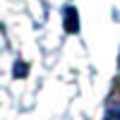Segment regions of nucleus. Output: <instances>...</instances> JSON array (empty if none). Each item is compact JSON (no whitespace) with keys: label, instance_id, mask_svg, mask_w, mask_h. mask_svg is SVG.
I'll return each instance as SVG.
<instances>
[{"label":"nucleus","instance_id":"2","mask_svg":"<svg viewBox=\"0 0 120 120\" xmlns=\"http://www.w3.org/2000/svg\"><path fill=\"white\" fill-rule=\"evenodd\" d=\"M103 120H120V101L111 103L108 106V111H106V118Z\"/></svg>","mask_w":120,"mask_h":120},{"label":"nucleus","instance_id":"1","mask_svg":"<svg viewBox=\"0 0 120 120\" xmlns=\"http://www.w3.org/2000/svg\"><path fill=\"white\" fill-rule=\"evenodd\" d=\"M65 29L70 34H77L79 31V19H77V10L75 7H67L65 10Z\"/></svg>","mask_w":120,"mask_h":120}]
</instances>
